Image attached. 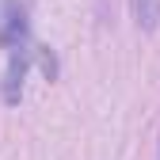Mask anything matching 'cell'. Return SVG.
<instances>
[{
	"label": "cell",
	"mask_w": 160,
	"mask_h": 160,
	"mask_svg": "<svg viewBox=\"0 0 160 160\" xmlns=\"http://www.w3.org/2000/svg\"><path fill=\"white\" fill-rule=\"evenodd\" d=\"M0 46H4V80H0V95L8 107H19L23 99V80L31 69V27H27V8L23 0H4V15H0Z\"/></svg>",
	"instance_id": "6da1fadb"
},
{
	"label": "cell",
	"mask_w": 160,
	"mask_h": 160,
	"mask_svg": "<svg viewBox=\"0 0 160 160\" xmlns=\"http://www.w3.org/2000/svg\"><path fill=\"white\" fill-rule=\"evenodd\" d=\"M130 8H133V19H137L141 31H156V23H160V0H130Z\"/></svg>",
	"instance_id": "7a4b0ae2"
}]
</instances>
